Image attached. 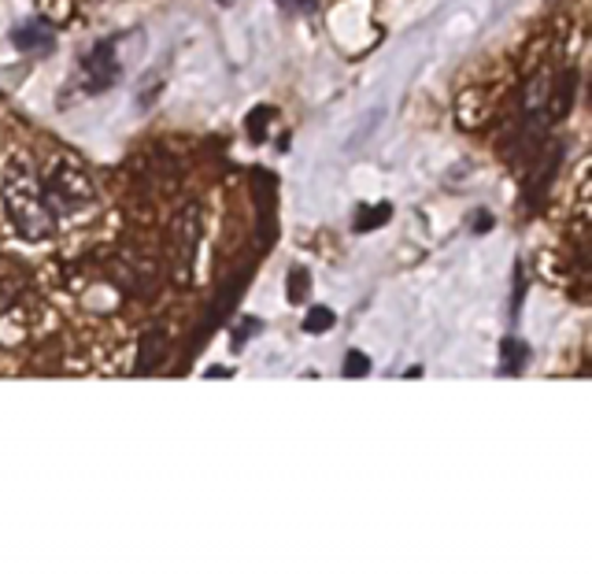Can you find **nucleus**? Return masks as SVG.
Masks as SVG:
<instances>
[{
	"mask_svg": "<svg viewBox=\"0 0 592 574\" xmlns=\"http://www.w3.org/2000/svg\"><path fill=\"white\" fill-rule=\"evenodd\" d=\"M334 323H337V315L330 312L326 304H315V308H307V315H304V334H326V331H334Z\"/></svg>",
	"mask_w": 592,
	"mask_h": 574,
	"instance_id": "5",
	"label": "nucleus"
},
{
	"mask_svg": "<svg viewBox=\"0 0 592 574\" xmlns=\"http://www.w3.org/2000/svg\"><path fill=\"white\" fill-rule=\"evenodd\" d=\"M41 193L56 219L60 215H82L93 204V178L74 164H52L49 178L41 182Z\"/></svg>",
	"mask_w": 592,
	"mask_h": 574,
	"instance_id": "2",
	"label": "nucleus"
},
{
	"mask_svg": "<svg viewBox=\"0 0 592 574\" xmlns=\"http://www.w3.org/2000/svg\"><path fill=\"white\" fill-rule=\"evenodd\" d=\"M525 356H530V348H525L519 337H507L504 342V371H511V374H519L522 371V363H525Z\"/></svg>",
	"mask_w": 592,
	"mask_h": 574,
	"instance_id": "8",
	"label": "nucleus"
},
{
	"mask_svg": "<svg viewBox=\"0 0 592 574\" xmlns=\"http://www.w3.org/2000/svg\"><path fill=\"white\" fill-rule=\"evenodd\" d=\"M366 374H371V360L363 352L345 356V379H366Z\"/></svg>",
	"mask_w": 592,
	"mask_h": 574,
	"instance_id": "9",
	"label": "nucleus"
},
{
	"mask_svg": "<svg viewBox=\"0 0 592 574\" xmlns=\"http://www.w3.org/2000/svg\"><path fill=\"white\" fill-rule=\"evenodd\" d=\"M82 71H86L89 93H105V89L116 86V82L122 79V63H119V56H116V41L105 37V41L93 45L89 56L82 60Z\"/></svg>",
	"mask_w": 592,
	"mask_h": 574,
	"instance_id": "3",
	"label": "nucleus"
},
{
	"mask_svg": "<svg viewBox=\"0 0 592 574\" xmlns=\"http://www.w3.org/2000/svg\"><path fill=\"white\" fill-rule=\"evenodd\" d=\"M0 193H4V208L12 227L19 230V238L26 241H45L52 238L60 219L52 215V208L45 204L41 182L34 178L31 164L23 156H12L4 167V182H0Z\"/></svg>",
	"mask_w": 592,
	"mask_h": 574,
	"instance_id": "1",
	"label": "nucleus"
},
{
	"mask_svg": "<svg viewBox=\"0 0 592 574\" xmlns=\"http://www.w3.org/2000/svg\"><path fill=\"white\" fill-rule=\"evenodd\" d=\"M286 294L293 304H304L307 294H312V275H307L304 267H293L289 271V282H286Z\"/></svg>",
	"mask_w": 592,
	"mask_h": 574,
	"instance_id": "6",
	"label": "nucleus"
},
{
	"mask_svg": "<svg viewBox=\"0 0 592 574\" xmlns=\"http://www.w3.org/2000/svg\"><path fill=\"white\" fill-rule=\"evenodd\" d=\"M378 119H382V108H374L371 116L363 119V134H360V137H349V148H360V145H363V137H366V134H374V127H378Z\"/></svg>",
	"mask_w": 592,
	"mask_h": 574,
	"instance_id": "10",
	"label": "nucleus"
},
{
	"mask_svg": "<svg viewBox=\"0 0 592 574\" xmlns=\"http://www.w3.org/2000/svg\"><path fill=\"white\" fill-rule=\"evenodd\" d=\"M389 219H392V204H374V208H366V215H355L352 227L363 234V230L382 227V223H389Z\"/></svg>",
	"mask_w": 592,
	"mask_h": 574,
	"instance_id": "7",
	"label": "nucleus"
},
{
	"mask_svg": "<svg viewBox=\"0 0 592 574\" xmlns=\"http://www.w3.org/2000/svg\"><path fill=\"white\" fill-rule=\"evenodd\" d=\"M12 41H15V49H23V52H49L52 49V34H49V26H45V23L15 26Z\"/></svg>",
	"mask_w": 592,
	"mask_h": 574,
	"instance_id": "4",
	"label": "nucleus"
},
{
	"mask_svg": "<svg viewBox=\"0 0 592 574\" xmlns=\"http://www.w3.org/2000/svg\"><path fill=\"white\" fill-rule=\"evenodd\" d=\"M263 116H267V108H256L249 116V137L256 141V145H263Z\"/></svg>",
	"mask_w": 592,
	"mask_h": 574,
	"instance_id": "11",
	"label": "nucleus"
},
{
	"mask_svg": "<svg viewBox=\"0 0 592 574\" xmlns=\"http://www.w3.org/2000/svg\"><path fill=\"white\" fill-rule=\"evenodd\" d=\"M281 4H289V0H281Z\"/></svg>",
	"mask_w": 592,
	"mask_h": 574,
	"instance_id": "12",
	"label": "nucleus"
}]
</instances>
